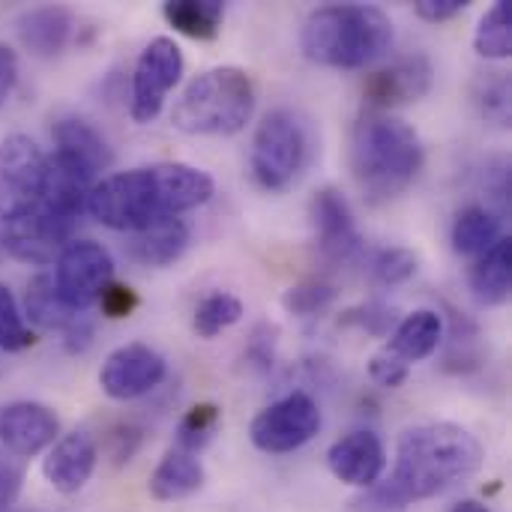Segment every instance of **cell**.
<instances>
[{
    "mask_svg": "<svg viewBox=\"0 0 512 512\" xmlns=\"http://www.w3.org/2000/svg\"><path fill=\"white\" fill-rule=\"evenodd\" d=\"M213 192L216 183L207 171L186 162H156L102 177L90 189L87 213L111 231L138 234L207 204Z\"/></svg>",
    "mask_w": 512,
    "mask_h": 512,
    "instance_id": "6da1fadb",
    "label": "cell"
},
{
    "mask_svg": "<svg viewBox=\"0 0 512 512\" xmlns=\"http://www.w3.org/2000/svg\"><path fill=\"white\" fill-rule=\"evenodd\" d=\"M189 246V225L183 219H162L132 234V258L144 267H168Z\"/></svg>",
    "mask_w": 512,
    "mask_h": 512,
    "instance_id": "cb8c5ba5",
    "label": "cell"
},
{
    "mask_svg": "<svg viewBox=\"0 0 512 512\" xmlns=\"http://www.w3.org/2000/svg\"><path fill=\"white\" fill-rule=\"evenodd\" d=\"M441 339H444V318L435 309H417L399 321L384 351L399 363L414 366L429 360L438 351Z\"/></svg>",
    "mask_w": 512,
    "mask_h": 512,
    "instance_id": "d6986e66",
    "label": "cell"
},
{
    "mask_svg": "<svg viewBox=\"0 0 512 512\" xmlns=\"http://www.w3.org/2000/svg\"><path fill=\"white\" fill-rule=\"evenodd\" d=\"M24 318L39 327V330H48V333H66L78 318L81 312H75L57 291L54 285V276L48 273H36L30 282H27V291H24Z\"/></svg>",
    "mask_w": 512,
    "mask_h": 512,
    "instance_id": "44dd1931",
    "label": "cell"
},
{
    "mask_svg": "<svg viewBox=\"0 0 512 512\" xmlns=\"http://www.w3.org/2000/svg\"><path fill=\"white\" fill-rule=\"evenodd\" d=\"M15 84H18V54L6 42H0V105L12 96Z\"/></svg>",
    "mask_w": 512,
    "mask_h": 512,
    "instance_id": "74e56055",
    "label": "cell"
},
{
    "mask_svg": "<svg viewBox=\"0 0 512 512\" xmlns=\"http://www.w3.org/2000/svg\"><path fill=\"white\" fill-rule=\"evenodd\" d=\"M453 512H492L486 504H480V501H462V504H456Z\"/></svg>",
    "mask_w": 512,
    "mask_h": 512,
    "instance_id": "60d3db41",
    "label": "cell"
},
{
    "mask_svg": "<svg viewBox=\"0 0 512 512\" xmlns=\"http://www.w3.org/2000/svg\"><path fill=\"white\" fill-rule=\"evenodd\" d=\"M99 312L111 321H120V318H129L135 309H138V294L129 288V285H120V282H108L105 291L99 294L96 300Z\"/></svg>",
    "mask_w": 512,
    "mask_h": 512,
    "instance_id": "836d02e7",
    "label": "cell"
},
{
    "mask_svg": "<svg viewBox=\"0 0 512 512\" xmlns=\"http://www.w3.org/2000/svg\"><path fill=\"white\" fill-rule=\"evenodd\" d=\"M186 69L183 51L174 39L156 36L144 45L132 69V105L129 114L138 126H147L159 117L168 93L180 84Z\"/></svg>",
    "mask_w": 512,
    "mask_h": 512,
    "instance_id": "ba28073f",
    "label": "cell"
},
{
    "mask_svg": "<svg viewBox=\"0 0 512 512\" xmlns=\"http://www.w3.org/2000/svg\"><path fill=\"white\" fill-rule=\"evenodd\" d=\"M69 240H72V231L57 225L39 207L15 222H6L3 234H0V246H6V252L12 258L33 264V267H45V264L57 261V255L63 252V246Z\"/></svg>",
    "mask_w": 512,
    "mask_h": 512,
    "instance_id": "9a60e30c",
    "label": "cell"
},
{
    "mask_svg": "<svg viewBox=\"0 0 512 512\" xmlns=\"http://www.w3.org/2000/svg\"><path fill=\"white\" fill-rule=\"evenodd\" d=\"M255 81L240 66L195 75L171 108V126L186 135H237L255 114Z\"/></svg>",
    "mask_w": 512,
    "mask_h": 512,
    "instance_id": "5b68a950",
    "label": "cell"
},
{
    "mask_svg": "<svg viewBox=\"0 0 512 512\" xmlns=\"http://www.w3.org/2000/svg\"><path fill=\"white\" fill-rule=\"evenodd\" d=\"M21 480H24L21 468L0 459V510H9L15 504V498L21 492Z\"/></svg>",
    "mask_w": 512,
    "mask_h": 512,
    "instance_id": "8d00e7d4",
    "label": "cell"
},
{
    "mask_svg": "<svg viewBox=\"0 0 512 512\" xmlns=\"http://www.w3.org/2000/svg\"><path fill=\"white\" fill-rule=\"evenodd\" d=\"M432 63L426 54H408L390 66L375 69L363 81V99L369 114H390V108L411 105L432 90Z\"/></svg>",
    "mask_w": 512,
    "mask_h": 512,
    "instance_id": "7c38bea8",
    "label": "cell"
},
{
    "mask_svg": "<svg viewBox=\"0 0 512 512\" xmlns=\"http://www.w3.org/2000/svg\"><path fill=\"white\" fill-rule=\"evenodd\" d=\"M240 318H243V303H240V297H234V294H228V291H213V294H207V297L195 306L192 330H195L201 339H216L222 330L234 327Z\"/></svg>",
    "mask_w": 512,
    "mask_h": 512,
    "instance_id": "83f0119b",
    "label": "cell"
},
{
    "mask_svg": "<svg viewBox=\"0 0 512 512\" xmlns=\"http://www.w3.org/2000/svg\"><path fill=\"white\" fill-rule=\"evenodd\" d=\"M33 345H36V333L24 321V312L18 300L12 297V291L0 282V351L18 354Z\"/></svg>",
    "mask_w": 512,
    "mask_h": 512,
    "instance_id": "f546056e",
    "label": "cell"
},
{
    "mask_svg": "<svg viewBox=\"0 0 512 512\" xmlns=\"http://www.w3.org/2000/svg\"><path fill=\"white\" fill-rule=\"evenodd\" d=\"M207 474H204V465L198 462L195 453H186L180 447H171L162 462L156 465V471L150 474V498L162 501V504H171V501H183L189 495H195L201 486H204Z\"/></svg>",
    "mask_w": 512,
    "mask_h": 512,
    "instance_id": "ffe728a7",
    "label": "cell"
},
{
    "mask_svg": "<svg viewBox=\"0 0 512 512\" xmlns=\"http://www.w3.org/2000/svg\"><path fill=\"white\" fill-rule=\"evenodd\" d=\"M504 219L483 207V204H468L456 213L453 222V249L468 258L486 255L498 240H504Z\"/></svg>",
    "mask_w": 512,
    "mask_h": 512,
    "instance_id": "d4e9b609",
    "label": "cell"
},
{
    "mask_svg": "<svg viewBox=\"0 0 512 512\" xmlns=\"http://www.w3.org/2000/svg\"><path fill=\"white\" fill-rule=\"evenodd\" d=\"M474 48L486 60H507L512 54V6L498 0L483 18L474 33Z\"/></svg>",
    "mask_w": 512,
    "mask_h": 512,
    "instance_id": "4316f807",
    "label": "cell"
},
{
    "mask_svg": "<svg viewBox=\"0 0 512 512\" xmlns=\"http://www.w3.org/2000/svg\"><path fill=\"white\" fill-rule=\"evenodd\" d=\"M321 429L318 402L309 393H288L285 399L267 405L249 426V438L261 453H294L306 447Z\"/></svg>",
    "mask_w": 512,
    "mask_h": 512,
    "instance_id": "9c48e42d",
    "label": "cell"
},
{
    "mask_svg": "<svg viewBox=\"0 0 512 512\" xmlns=\"http://www.w3.org/2000/svg\"><path fill=\"white\" fill-rule=\"evenodd\" d=\"M45 153L27 135L0 141V222H15L33 213L42 201Z\"/></svg>",
    "mask_w": 512,
    "mask_h": 512,
    "instance_id": "52a82bcc",
    "label": "cell"
},
{
    "mask_svg": "<svg viewBox=\"0 0 512 512\" xmlns=\"http://www.w3.org/2000/svg\"><path fill=\"white\" fill-rule=\"evenodd\" d=\"M417 273V255L411 249H384L375 261V276L384 285H402Z\"/></svg>",
    "mask_w": 512,
    "mask_h": 512,
    "instance_id": "1f68e13d",
    "label": "cell"
},
{
    "mask_svg": "<svg viewBox=\"0 0 512 512\" xmlns=\"http://www.w3.org/2000/svg\"><path fill=\"white\" fill-rule=\"evenodd\" d=\"M468 9V0H417L414 3V12L429 21V24H441V21H450L456 18L459 12Z\"/></svg>",
    "mask_w": 512,
    "mask_h": 512,
    "instance_id": "d590c367",
    "label": "cell"
},
{
    "mask_svg": "<svg viewBox=\"0 0 512 512\" xmlns=\"http://www.w3.org/2000/svg\"><path fill=\"white\" fill-rule=\"evenodd\" d=\"M309 159V135L303 120L288 111L276 108L264 114L252 138V174L261 189L282 192L288 189Z\"/></svg>",
    "mask_w": 512,
    "mask_h": 512,
    "instance_id": "8992f818",
    "label": "cell"
},
{
    "mask_svg": "<svg viewBox=\"0 0 512 512\" xmlns=\"http://www.w3.org/2000/svg\"><path fill=\"white\" fill-rule=\"evenodd\" d=\"M393 45V21L369 3H330L315 9L300 33L306 60L330 69H366Z\"/></svg>",
    "mask_w": 512,
    "mask_h": 512,
    "instance_id": "277c9868",
    "label": "cell"
},
{
    "mask_svg": "<svg viewBox=\"0 0 512 512\" xmlns=\"http://www.w3.org/2000/svg\"><path fill=\"white\" fill-rule=\"evenodd\" d=\"M165 21L189 36V39H216L222 18H225V3L222 0H168L162 6Z\"/></svg>",
    "mask_w": 512,
    "mask_h": 512,
    "instance_id": "484cf974",
    "label": "cell"
},
{
    "mask_svg": "<svg viewBox=\"0 0 512 512\" xmlns=\"http://www.w3.org/2000/svg\"><path fill=\"white\" fill-rule=\"evenodd\" d=\"M471 291L483 306H501L512 291V243L510 237L498 240L486 255H480L468 273Z\"/></svg>",
    "mask_w": 512,
    "mask_h": 512,
    "instance_id": "7402d4cb",
    "label": "cell"
},
{
    "mask_svg": "<svg viewBox=\"0 0 512 512\" xmlns=\"http://www.w3.org/2000/svg\"><path fill=\"white\" fill-rule=\"evenodd\" d=\"M480 105H483V114H489L498 123H507V117H510V81L504 78V72H492L486 78L483 93H480Z\"/></svg>",
    "mask_w": 512,
    "mask_h": 512,
    "instance_id": "d6a6232c",
    "label": "cell"
},
{
    "mask_svg": "<svg viewBox=\"0 0 512 512\" xmlns=\"http://www.w3.org/2000/svg\"><path fill=\"white\" fill-rule=\"evenodd\" d=\"M426 150L411 123L393 114H366L351 138V171L369 204L399 198L423 171Z\"/></svg>",
    "mask_w": 512,
    "mask_h": 512,
    "instance_id": "3957f363",
    "label": "cell"
},
{
    "mask_svg": "<svg viewBox=\"0 0 512 512\" xmlns=\"http://www.w3.org/2000/svg\"><path fill=\"white\" fill-rule=\"evenodd\" d=\"M15 33L21 45L36 57H54L60 54L75 33V18L63 6H36L18 15Z\"/></svg>",
    "mask_w": 512,
    "mask_h": 512,
    "instance_id": "ac0fdd59",
    "label": "cell"
},
{
    "mask_svg": "<svg viewBox=\"0 0 512 512\" xmlns=\"http://www.w3.org/2000/svg\"><path fill=\"white\" fill-rule=\"evenodd\" d=\"M63 336H66V351L69 354H84L93 345V324L84 321V315H81Z\"/></svg>",
    "mask_w": 512,
    "mask_h": 512,
    "instance_id": "f35d334b",
    "label": "cell"
},
{
    "mask_svg": "<svg viewBox=\"0 0 512 512\" xmlns=\"http://www.w3.org/2000/svg\"><path fill=\"white\" fill-rule=\"evenodd\" d=\"M408 372H411V366H405V363H399L396 357H390L387 351H378L375 357H372V363H369V375L381 384V387H402L405 384V378H408Z\"/></svg>",
    "mask_w": 512,
    "mask_h": 512,
    "instance_id": "e575fe53",
    "label": "cell"
},
{
    "mask_svg": "<svg viewBox=\"0 0 512 512\" xmlns=\"http://www.w3.org/2000/svg\"><path fill=\"white\" fill-rule=\"evenodd\" d=\"M483 468V444L456 423H420L402 432L390 480L375 498L384 507H408L468 483Z\"/></svg>",
    "mask_w": 512,
    "mask_h": 512,
    "instance_id": "7a4b0ae2",
    "label": "cell"
},
{
    "mask_svg": "<svg viewBox=\"0 0 512 512\" xmlns=\"http://www.w3.org/2000/svg\"><path fill=\"white\" fill-rule=\"evenodd\" d=\"M114 462L117 465H123V462H129L132 459V453L138 450V444H141V438H138V432H132V429H117L114 432Z\"/></svg>",
    "mask_w": 512,
    "mask_h": 512,
    "instance_id": "ab89813d",
    "label": "cell"
},
{
    "mask_svg": "<svg viewBox=\"0 0 512 512\" xmlns=\"http://www.w3.org/2000/svg\"><path fill=\"white\" fill-rule=\"evenodd\" d=\"M330 474L354 489H372L387 471V450L375 432H351L327 450Z\"/></svg>",
    "mask_w": 512,
    "mask_h": 512,
    "instance_id": "2e32d148",
    "label": "cell"
},
{
    "mask_svg": "<svg viewBox=\"0 0 512 512\" xmlns=\"http://www.w3.org/2000/svg\"><path fill=\"white\" fill-rule=\"evenodd\" d=\"M54 138V150L72 156L75 162H81L84 168H90L96 177L111 165V150L105 144V138L81 117H63L54 123L51 129Z\"/></svg>",
    "mask_w": 512,
    "mask_h": 512,
    "instance_id": "603a6c76",
    "label": "cell"
},
{
    "mask_svg": "<svg viewBox=\"0 0 512 512\" xmlns=\"http://www.w3.org/2000/svg\"><path fill=\"white\" fill-rule=\"evenodd\" d=\"M336 297V291L324 282H303L291 291H285L282 297V306L294 315H315L321 312L330 300Z\"/></svg>",
    "mask_w": 512,
    "mask_h": 512,
    "instance_id": "4dcf8cb0",
    "label": "cell"
},
{
    "mask_svg": "<svg viewBox=\"0 0 512 512\" xmlns=\"http://www.w3.org/2000/svg\"><path fill=\"white\" fill-rule=\"evenodd\" d=\"M108 282H114V258L93 240H69L54 261V285L75 312L96 306Z\"/></svg>",
    "mask_w": 512,
    "mask_h": 512,
    "instance_id": "30bf717a",
    "label": "cell"
},
{
    "mask_svg": "<svg viewBox=\"0 0 512 512\" xmlns=\"http://www.w3.org/2000/svg\"><path fill=\"white\" fill-rule=\"evenodd\" d=\"M168 375V363L150 345L132 342L111 351L99 369V387L114 402H132L153 393Z\"/></svg>",
    "mask_w": 512,
    "mask_h": 512,
    "instance_id": "8fae6325",
    "label": "cell"
},
{
    "mask_svg": "<svg viewBox=\"0 0 512 512\" xmlns=\"http://www.w3.org/2000/svg\"><path fill=\"white\" fill-rule=\"evenodd\" d=\"M309 216H312V231H315L318 252L327 261L345 264V261L357 258V252L363 246V237H360L354 210H351L348 198L339 189H333V186L318 189L315 198H312Z\"/></svg>",
    "mask_w": 512,
    "mask_h": 512,
    "instance_id": "4fadbf2b",
    "label": "cell"
},
{
    "mask_svg": "<svg viewBox=\"0 0 512 512\" xmlns=\"http://www.w3.org/2000/svg\"><path fill=\"white\" fill-rule=\"evenodd\" d=\"M219 426H222L219 405L201 402V405L189 408L186 417L180 420V426H177V447L198 456V450H204L213 441V435L219 432Z\"/></svg>",
    "mask_w": 512,
    "mask_h": 512,
    "instance_id": "f1b7e54d",
    "label": "cell"
},
{
    "mask_svg": "<svg viewBox=\"0 0 512 512\" xmlns=\"http://www.w3.org/2000/svg\"><path fill=\"white\" fill-rule=\"evenodd\" d=\"M60 435L57 414L42 402H9L0 408V444L18 459L45 453Z\"/></svg>",
    "mask_w": 512,
    "mask_h": 512,
    "instance_id": "5bb4252c",
    "label": "cell"
},
{
    "mask_svg": "<svg viewBox=\"0 0 512 512\" xmlns=\"http://www.w3.org/2000/svg\"><path fill=\"white\" fill-rule=\"evenodd\" d=\"M99 462V447L87 432H69L57 438L48 447V456L42 459V474L48 486L60 495H78Z\"/></svg>",
    "mask_w": 512,
    "mask_h": 512,
    "instance_id": "e0dca14e",
    "label": "cell"
}]
</instances>
